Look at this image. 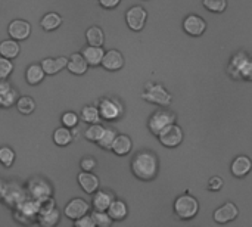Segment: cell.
Listing matches in <instances>:
<instances>
[{
  "label": "cell",
  "mask_w": 252,
  "mask_h": 227,
  "mask_svg": "<svg viewBox=\"0 0 252 227\" xmlns=\"http://www.w3.org/2000/svg\"><path fill=\"white\" fill-rule=\"evenodd\" d=\"M161 142L162 146L165 148H177L182 142H183V130L180 126H177L176 123L167 126L158 136H157Z\"/></svg>",
  "instance_id": "8fae6325"
},
{
  "label": "cell",
  "mask_w": 252,
  "mask_h": 227,
  "mask_svg": "<svg viewBox=\"0 0 252 227\" xmlns=\"http://www.w3.org/2000/svg\"><path fill=\"white\" fill-rule=\"evenodd\" d=\"M227 71L236 80L242 78L252 81V58L245 52L236 53L229 64Z\"/></svg>",
  "instance_id": "7a4b0ae2"
},
{
  "label": "cell",
  "mask_w": 252,
  "mask_h": 227,
  "mask_svg": "<svg viewBox=\"0 0 252 227\" xmlns=\"http://www.w3.org/2000/svg\"><path fill=\"white\" fill-rule=\"evenodd\" d=\"M40 210V204L38 201L32 199V198H27L18 208L12 210L13 213V220L19 225H34L37 223V214Z\"/></svg>",
  "instance_id": "5b68a950"
},
{
  "label": "cell",
  "mask_w": 252,
  "mask_h": 227,
  "mask_svg": "<svg viewBox=\"0 0 252 227\" xmlns=\"http://www.w3.org/2000/svg\"><path fill=\"white\" fill-rule=\"evenodd\" d=\"M15 160H16V154L10 146H7V145L0 146V164L4 168H10L13 165Z\"/></svg>",
  "instance_id": "d590c367"
},
{
  "label": "cell",
  "mask_w": 252,
  "mask_h": 227,
  "mask_svg": "<svg viewBox=\"0 0 252 227\" xmlns=\"http://www.w3.org/2000/svg\"><path fill=\"white\" fill-rule=\"evenodd\" d=\"M66 69L74 74V75H84L89 69V64L86 61V58L83 56V53H72L68 58V64H66Z\"/></svg>",
  "instance_id": "ffe728a7"
},
{
  "label": "cell",
  "mask_w": 252,
  "mask_h": 227,
  "mask_svg": "<svg viewBox=\"0 0 252 227\" xmlns=\"http://www.w3.org/2000/svg\"><path fill=\"white\" fill-rule=\"evenodd\" d=\"M252 170V160L247 155H239L233 160L232 165H230V171L235 177L242 179L247 177Z\"/></svg>",
  "instance_id": "d6986e66"
},
{
  "label": "cell",
  "mask_w": 252,
  "mask_h": 227,
  "mask_svg": "<svg viewBox=\"0 0 252 227\" xmlns=\"http://www.w3.org/2000/svg\"><path fill=\"white\" fill-rule=\"evenodd\" d=\"M115 199V195L109 191H100L97 189L94 194H93V198H92V207L93 210H99V211H108L111 202Z\"/></svg>",
  "instance_id": "7402d4cb"
},
{
  "label": "cell",
  "mask_w": 252,
  "mask_h": 227,
  "mask_svg": "<svg viewBox=\"0 0 252 227\" xmlns=\"http://www.w3.org/2000/svg\"><path fill=\"white\" fill-rule=\"evenodd\" d=\"M105 131V127L100 124V123H96V124H89V127L86 129L84 131V137L86 140L92 142V143H97V140L102 137Z\"/></svg>",
  "instance_id": "e575fe53"
},
{
  "label": "cell",
  "mask_w": 252,
  "mask_h": 227,
  "mask_svg": "<svg viewBox=\"0 0 252 227\" xmlns=\"http://www.w3.org/2000/svg\"><path fill=\"white\" fill-rule=\"evenodd\" d=\"M80 120L86 124H96L100 123L102 117L99 112V108L96 105H84L80 112Z\"/></svg>",
  "instance_id": "f546056e"
},
{
  "label": "cell",
  "mask_w": 252,
  "mask_h": 227,
  "mask_svg": "<svg viewBox=\"0 0 252 227\" xmlns=\"http://www.w3.org/2000/svg\"><path fill=\"white\" fill-rule=\"evenodd\" d=\"M183 30L192 37H199L207 30V21L196 13H190L183 19Z\"/></svg>",
  "instance_id": "5bb4252c"
},
{
  "label": "cell",
  "mask_w": 252,
  "mask_h": 227,
  "mask_svg": "<svg viewBox=\"0 0 252 227\" xmlns=\"http://www.w3.org/2000/svg\"><path fill=\"white\" fill-rule=\"evenodd\" d=\"M221 188H223V179H221V177L214 176V177L210 179V182H208V189H210L211 192H217V191H220Z\"/></svg>",
  "instance_id": "7bdbcfd3"
},
{
  "label": "cell",
  "mask_w": 252,
  "mask_h": 227,
  "mask_svg": "<svg viewBox=\"0 0 252 227\" xmlns=\"http://www.w3.org/2000/svg\"><path fill=\"white\" fill-rule=\"evenodd\" d=\"M142 97L146 102L158 105V106H168L173 100L171 93L161 83H152V81L145 84V89L142 92Z\"/></svg>",
  "instance_id": "3957f363"
},
{
  "label": "cell",
  "mask_w": 252,
  "mask_h": 227,
  "mask_svg": "<svg viewBox=\"0 0 252 227\" xmlns=\"http://www.w3.org/2000/svg\"><path fill=\"white\" fill-rule=\"evenodd\" d=\"M199 211V202L195 196L185 194L174 201V214L180 220H190Z\"/></svg>",
  "instance_id": "52a82bcc"
},
{
  "label": "cell",
  "mask_w": 252,
  "mask_h": 227,
  "mask_svg": "<svg viewBox=\"0 0 252 227\" xmlns=\"http://www.w3.org/2000/svg\"><path fill=\"white\" fill-rule=\"evenodd\" d=\"M80 123V115L74 111H66L61 115V124L68 129H75Z\"/></svg>",
  "instance_id": "74e56055"
},
{
  "label": "cell",
  "mask_w": 252,
  "mask_h": 227,
  "mask_svg": "<svg viewBox=\"0 0 252 227\" xmlns=\"http://www.w3.org/2000/svg\"><path fill=\"white\" fill-rule=\"evenodd\" d=\"M25 191H27L28 196L35 201H43L46 198L53 196L52 183L47 179L40 177V176H34V177L28 179V182L25 183Z\"/></svg>",
  "instance_id": "8992f818"
},
{
  "label": "cell",
  "mask_w": 252,
  "mask_h": 227,
  "mask_svg": "<svg viewBox=\"0 0 252 227\" xmlns=\"http://www.w3.org/2000/svg\"><path fill=\"white\" fill-rule=\"evenodd\" d=\"M120 3H121V0H99V4L103 9H115Z\"/></svg>",
  "instance_id": "ee69618b"
},
{
  "label": "cell",
  "mask_w": 252,
  "mask_h": 227,
  "mask_svg": "<svg viewBox=\"0 0 252 227\" xmlns=\"http://www.w3.org/2000/svg\"><path fill=\"white\" fill-rule=\"evenodd\" d=\"M86 40H87V44L103 46V43H105V32H103V30L100 27L92 25L86 31Z\"/></svg>",
  "instance_id": "1f68e13d"
},
{
  "label": "cell",
  "mask_w": 252,
  "mask_h": 227,
  "mask_svg": "<svg viewBox=\"0 0 252 227\" xmlns=\"http://www.w3.org/2000/svg\"><path fill=\"white\" fill-rule=\"evenodd\" d=\"M159 161L152 151H140L131 160V173L142 182H151L158 176Z\"/></svg>",
  "instance_id": "6da1fadb"
},
{
  "label": "cell",
  "mask_w": 252,
  "mask_h": 227,
  "mask_svg": "<svg viewBox=\"0 0 252 227\" xmlns=\"http://www.w3.org/2000/svg\"><path fill=\"white\" fill-rule=\"evenodd\" d=\"M108 214L111 216V219L114 220V222H121V220H124L126 217H127V214H128V207H127V204L123 201V199H114L112 202H111V205H109V208H108Z\"/></svg>",
  "instance_id": "83f0119b"
},
{
  "label": "cell",
  "mask_w": 252,
  "mask_h": 227,
  "mask_svg": "<svg viewBox=\"0 0 252 227\" xmlns=\"http://www.w3.org/2000/svg\"><path fill=\"white\" fill-rule=\"evenodd\" d=\"M15 106H16V111L19 114H22V115H31L35 111L37 103H35L34 97H31L28 95H24V96H19L18 97Z\"/></svg>",
  "instance_id": "4dcf8cb0"
},
{
  "label": "cell",
  "mask_w": 252,
  "mask_h": 227,
  "mask_svg": "<svg viewBox=\"0 0 252 227\" xmlns=\"http://www.w3.org/2000/svg\"><path fill=\"white\" fill-rule=\"evenodd\" d=\"M90 204L86 201V199H83V198H72V199H69L68 201V204L65 205V208H63V216L68 219V220H77V219H80V217H83V216H86V214H89L90 213Z\"/></svg>",
  "instance_id": "4fadbf2b"
},
{
  "label": "cell",
  "mask_w": 252,
  "mask_h": 227,
  "mask_svg": "<svg viewBox=\"0 0 252 227\" xmlns=\"http://www.w3.org/2000/svg\"><path fill=\"white\" fill-rule=\"evenodd\" d=\"M176 121V114L170 109H158L148 120V129L154 136H158L167 126Z\"/></svg>",
  "instance_id": "9c48e42d"
},
{
  "label": "cell",
  "mask_w": 252,
  "mask_h": 227,
  "mask_svg": "<svg viewBox=\"0 0 252 227\" xmlns=\"http://www.w3.org/2000/svg\"><path fill=\"white\" fill-rule=\"evenodd\" d=\"M115 137H117V131H115L114 129H111V127H105V131H103L102 137L97 140V143H96V145H97L100 149L111 151V149H112V143H114Z\"/></svg>",
  "instance_id": "836d02e7"
},
{
  "label": "cell",
  "mask_w": 252,
  "mask_h": 227,
  "mask_svg": "<svg viewBox=\"0 0 252 227\" xmlns=\"http://www.w3.org/2000/svg\"><path fill=\"white\" fill-rule=\"evenodd\" d=\"M41 66L46 72V75H55L66 68L68 58L66 56H58V58H44L41 62Z\"/></svg>",
  "instance_id": "44dd1931"
},
{
  "label": "cell",
  "mask_w": 252,
  "mask_h": 227,
  "mask_svg": "<svg viewBox=\"0 0 252 227\" xmlns=\"http://www.w3.org/2000/svg\"><path fill=\"white\" fill-rule=\"evenodd\" d=\"M21 53V46L19 41L15 38H6L3 41H0V55L7 58V59H15L18 58Z\"/></svg>",
  "instance_id": "484cf974"
},
{
  "label": "cell",
  "mask_w": 252,
  "mask_h": 227,
  "mask_svg": "<svg viewBox=\"0 0 252 227\" xmlns=\"http://www.w3.org/2000/svg\"><path fill=\"white\" fill-rule=\"evenodd\" d=\"M74 140V134H72V129H68L65 126H61L58 129H55L53 131V142L55 145L61 146V148H65V146H69Z\"/></svg>",
  "instance_id": "4316f807"
},
{
  "label": "cell",
  "mask_w": 252,
  "mask_h": 227,
  "mask_svg": "<svg viewBox=\"0 0 252 227\" xmlns=\"http://www.w3.org/2000/svg\"><path fill=\"white\" fill-rule=\"evenodd\" d=\"M92 217L94 220V225L99 227H109L112 225V219L108 214V211H99V210H93L92 211Z\"/></svg>",
  "instance_id": "8d00e7d4"
},
{
  "label": "cell",
  "mask_w": 252,
  "mask_h": 227,
  "mask_svg": "<svg viewBox=\"0 0 252 227\" xmlns=\"http://www.w3.org/2000/svg\"><path fill=\"white\" fill-rule=\"evenodd\" d=\"M6 188H7V183L3 179H0V201H1V198H3V195L6 192Z\"/></svg>",
  "instance_id": "f6af8a7d"
},
{
  "label": "cell",
  "mask_w": 252,
  "mask_h": 227,
  "mask_svg": "<svg viewBox=\"0 0 252 227\" xmlns=\"http://www.w3.org/2000/svg\"><path fill=\"white\" fill-rule=\"evenodd\" d=\"M74 226L75 227H94V220L92 217V214H86L77 220H74Z\"/></svg>",
  "instance_id": "b9f144b4"
},
{
  "label": "cell",
  "mask_w": 252,
  "mask_h": 227,
  "mask_svg": "<svg viewBox=\"0 0 252 227\" xmlns=\"http://www.w3.org/2000/svg\"><path fill=\"white\" fill-rule=\"evenodd\" d=\"M96 167H97V161H96L94 157L87 155V157H83L81 161H80V168L83 171H93Z\"/></svg>",
  "instance_id": "60d3db41"
},
{
  "label": "cell",
  "mask_w": 252,
  "mask_h": 227,
  "mask_svg": "<svg viewBox=\"0 0 252 227\" xmlns=\"http://www.w3.org/2000/svg\"><path fill=\"white\" fill-rule=\"evenodd\" d=\"M38 204H40V210L37 214V223L43 227L56 226L61 220V211L56 207L53 196L38 201Z\"/></svg>",
  "instance_id": "277c9868"
},
{
  "label": "cell",
  "mask_w": 252,
  "mask_h": 227,
  "mask_svg": "<svg viewBox=\"0 0 252 227\" xmlns=\"http://www.w3.org/2000/svg\"><path fill=\"white\" fill-rule=\"evenodd\" d=\"M13 62L12 59H7L4 56L0 55V78L1 80H7L10 77V74L13 72Z\"/></svg>",
  "instance_id": "ab89813d"
},
{
  "label": "cell",
  "mask_w": 252,
  "mask_h": 227,
  "mask_svg": "<svg viewBox=\"0 0 252 227\" xmlns=\"http://www.w3.org/2000/svg\"><path fill=\"white\" fill-rule=\"evenodd\" d=\"M239 216V210L233 202H226L220 208L214 211V222L219 225H226L233 220H236Z\"/></svg>",
  "instance_id": "ac0fdd59"
},
{
  "label": "cell",
  "mask_w": 252,
  "mask_h": 227,
  "mask_svg": "<svg viewBox=\"0 0 252 227\" xmlns=\"http://www.w3.org/2000/svg\"><path fill=\"white\" fill-rule=\"evenodd\" d=\"M62 25V16L58 12H47L40 19V27L44 31H55Z\"/></svg>",
  "instance_id": "f1b7e54d"
},
{
  "label": "cell",
  "mask_w": 252,
  "mask_h": 227,
  "mask_svg": "<svg viewBox=\"0 0 252 227\" xmlns=\"http://www.w3.org/2000/svg\"><path fill=\"white\" fill-rule=\"evenodd\" d=\"M7 34L10 38L24 41L31 35V24L25 19H13L7 25Z\"/></svg>",
  "instance_id": "9a60e30c"
},
{
  "label": "cell",
  "mask_w": 252,
  "mask_h": 227,
  "mask_svg": "<svg viewBox=\"0 0 252 227\" xmlns=\"http://www.w3.org/2000/svg\"><path fill=\"white\" fill-rule=\"evenodd\" d=\"M27 198H28V194L25 191V186H21L16 182H10V183H7V188H6V192H4V195L1 198V202L4 204V207H7L10 210H15Z\"/></svg>",
  "instance_id": "30bf717a"
},
{
  "label": "cell",
  "mask_w": 252,
  "mask_h": 227,
  "mask_svg": "<svg viewBox=\"0 0 252 227\" xmlns=\"http://www.w3.org/2000/svg\"><path fill=\"white\" fill-rule=\"evenodd\" d=\"M83 56L86 58L89 66H99L102 64V59H103V55H105V50L102 46H92V44H87L83 50H81Z\"/></svg>",
  "instance_id": "603a6c76"
},
{
  "label": "cell",
  "mask_w": 252,
  "mask_h": 227,
  "mask_svg": "<svg viewBox=\"0 0 252 227\" xmlns=\"http://www.w3.org/2000/svg\"><path fill=\"white\" fill-rule=\"evenodd\" d=\"M44 77H46V72L41 64H31L25 69V81L30 86H38L40 83H43Z\"/></svg>",
  "instance_id": "d4e9b609"
},
{
  "label": "cell",
  "mask_w": 252,
  "mask_h": 227,
  "mask_svg": "<svg viewBox=\"0 0 252 227\" xmlns=\"http://www.w3.org/2000/svg\"><path fill=\"white\" fill-rule=\"evenodd\" d=\"M77 183L87 195H93L100 186V180L93 171H83V170L77 176Z\"/></svg>",
  "instance_id": "2e32d148"
},
{
  "label": "cell",
  "mask_w": 252,
  "mask_h": 227,
  "mask_svg": "<svg viewBox=\"0 0 252 227\" xmlns=\"http://www.w3.org/2000/svg\"><path fill=\"white\" fill-rule=\"evenodd\" d=\"M204 7L213 13H221L227 7V0H204Z\"/></svg>",
  "instance_id": "f35d334b"
},
{
  "label": "cell",
  "mask_w": 252,
  "mask_h": 227,
  "mask_svg": "<svg viewBox=\"0 0 252 227\" xmlns=\"http://www.w3.org/2000/svg\"><path fill=\"white\" fill-rule=\"evenodd\" d=\"M133 149V142H131V137L127 136V134H117L114 143H112V152L117 155V157H126L131 152Z\"/></svg>",
  "instance_id": "cb8c5ba5"
},
{
  "label": "cell",
  "mask_w": 252,
  "mask_h": 227,
  "mask_svg": "<svg viewBox=\"0 0 252 227\" xmlns=\"http://www.w3.org/2000/svg\"><path fill=\"white\" fill-rule=\"evenodd\" d=\"M148 21V12L143 6H131L126 12V22L131 31H142Z\"/></svg>",
  "instance_id": "7c38bea8"
},
{
  "label": "cell",
  "mask_w": 252,
  "mask_h": 227,
  "mask_svg": "<svg viewBox=\"0 0 252 227\" xmlns=\"http://www.w3.org/2000/svg\"><path fill=\"white\" fill-rule=\"evenodd\" d=\"M19 95L16 92L15 87H12V84L9 87H6L4 90L0 92V108H10L12 105L16 103Z\"/></svg>",
  "instance_id": "d6a6232c"
},
{
  "label": "cell",
  "mask_w": 252,
  "mask_h": 227,
  "mask_svg": "<svg viewBox=\"0 0 252 227\" xmlns=\"http://www.w3.org/2000/svg\"><path fill=\"white\" fill-rule=\"evenodd\" d=\"M126 61H124V56L120 50L117 49H111V50H106L105 55H103V59H102V66L106 69V71H111V72H115V71H120L123 66H124Z\"/></svg>",
  "instance_id": "e0dca14e"
},
{
  "label": "cell",
  "mask_w": 252,
  "mask_h": 227,
  "mask_svg": "<svg viewBox=\"0 0 252 227\" xmlns=\"http://www.w3.org/2000/svg\"><path fill=\"white\" fill-rule=\"evenodd\" d=\"M102 120L105 121H118L124 115V106L117 97H102L97 103Z\"/></svg>",
  "instance_id": "ba28073f"
}]
</instances>
